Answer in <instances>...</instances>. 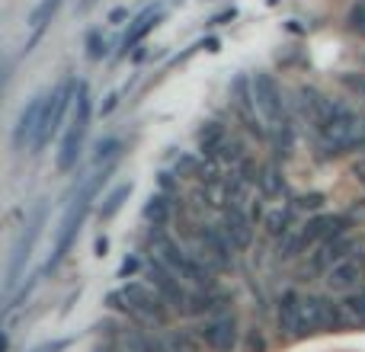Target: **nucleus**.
<instances>
[{
	"label": "nucleus",
	"mask_w": 365,
	"mask_h": 352,
	"mask_svg": "<svg viewBox=\"0 0 365 352\" xmlns=\"http://www.w3.org/2000/svg\"><path fill=\"white\" fill-rule=\"evenodd\" d=\"M106 301L113 311L125 314L128 321L141 323V327H164V323L170 321V304H167L158 291L145 289V285H138V282H128V285H122V289L109 291Z\"/></svg>",
	"instance_id": "nucleus-1"
},
{
	"label": "nucleus",
	"mask_w": 365,
	"mask_h": 352,
	"mask_svg": "<svg viewBox=\"0 0 365 352\" xmlns=\"http://www.w3.org/2000/svg\"><path fill=\"white\" fill-rule=\"evenodd\" d=\"M109 173H113V164H106V170H103V173H93V176H90V180L81 186L77 199L68 205V212H64V218H61V227H58L55 247H51V257H48V263H45V272L58 269V266H61V259L68 257L71 244H74L77 231H81L83 218H87V212H90V202H93L96 189H100L103 182H106V176H109Z\"/></svg>",
	"instance_id": "nucleus-2"
},
{
	"label": "nucleus",
	"mask_w": 365,
	"mask_h": 352,
	"mask_svg": "<svg viewBox=\"0 0 365 352\" xmlns=\"http://www.w3.org/2000/svg\"><path fill=\"white\" fill-rule=\"evenodd\" d=\"M317 147H321L327 157L365 151V115L353 113L346 103H336L334 119L317 132Z\"/></svg>",
	"instance_id": "nucleus-3"
},
{
	"label": "nucleus",
	"mask_w": 365,
	"mask_h": 352,
	"mask_svg": "<svg viewBox=\"0 0 365 352\" xmlns=\"http://www.w3.org/2000/svg\"><path fill=\"white\" fill-rule=\"evenodd\" d=\"M346 304H336L327 295H302V311H298V340L314 333H330V330L346 327Z\"/></svg>",
	"instance_id": "nucleus-4"
},
{
	"label": "nucleus",
	"mask_w": 365,
	"mask_h": 352,
	"mask_svg": "<svg viewBox=\"0 0 365 352\" xmlns=\"http://www.w3.org/2000/svg\"><path fill=\"white\" fill-rule=\"evenodd\" d=\"M151 244H154V257H158L164 266H170L180 279L192 282L195 289H212V285H215V279H212L215 269H212V266H205L199 257H195V253H186L177 240L158 234V237H151Z\"/></svg>",
	"instance_id": "nucleus-5"
},
{
	"label": "nucleus",
	"mask_w": 365,
	"mask_h": 352,
	"mask_svg": "<svg viewBox=\"0 0 365 352\" xmlns=\"http://www.w3.org/2000/svg\"><path fill=\"white\" fill-rule=\"evenodd\" d=\"M90 113H93L90 87L87 83H77V106H74V115H71L68 132H64L61 151H58V170L61 173L77 167V157H81V151H83V138H87V128H90Z\"/></svg>",
	"instance_id": "nucleus-6"
},
{
	"label": "nucleus",
	"mask_w": 365,
	"mask_h": 352,
	"mask_svg": "<svg viewBox=\"0 0 365 352\" xmlns=\"http://www.w3.org/2000/svg\"><path fill=\"white\" fill-rule=\"evenodd\" d=\"M71 100H77V83L74 81H61L48 96H45V109H42V125H38L36 145H32V154H38L58 132H61L64 113H68Z\"/></svg>",
	"instance_id": "nucleus-7"
},
{
	"label": "nucleus",
	"mask_w": 365,
	"mask_h": 352,
	"mask_svg": "<svg viewBox=\"0 0 365 352\" xmlns=\"http://www.w3.org/2000/svg\"><path fill=\"white\" fill-rule=\"evenodd\" d=\"M192 237H195V257H199L205 266H212L215 272L227 269V266L234 263V247L227 244V237L221 234V227L199 224Z\"/></svg>",
	"instance_id": "nucleus-8"
},
{
	"label": "nucleus",
	"mask_w": 365,
	"mask_h": 352,
	"mask_svg": "<svg viewBox=\"0 0 365 352\" xmlns=\"http://www.w3.org/2000/svg\"><path fill=\"white\" fill-rule=\"evenodd\" d=\"M199 336L205 340V346L212 352H234L237 349V340H240V330H237V317L234 311H221V314H212L202 321L199 327Z\"/></svg>",
	"instance_id": "nucleus-9"
},
{
	"label": "nucleus",
	"mask_w": 365,
	"mask_h": 352,
	"mask_svg": "<svg viewBox=\"0 0 365 352\" xmlns=\"http://www.w3.org/2000/svg\"><path fill=\"white\" fill-rule=\"evenodd\" d=\"M148 285H151L154 291H158L160 298H164L170 308H177V311H186L189 308V295L192 291H186V285L180 282V276L170 269V266H164L158 257L148 263Z\"/></svg>",
	"instance_id": "nucleus-10"
},
{
	"label": "nucleus",
	"mask_w": 365,
	"mask_h": 352,
	"mask_svg": "<svg viewBox=\"0 0 365 352\" xmlns=\"http://www.w3.org/2000/svg\"><path fill=\"white\" fill-rule=\"evenodd\" d=\"M42 221H45V205H38L36 212H32L29 224H26V234L16 240V250H13L10 266H6V291L16 289L19 276H23L26 263H29V257H32V247H36V237H38V231H42Z\"/></svg>",
	"instance_id": "nucleus-11"
},
{
	"label": "nucleus",
	"mask_w": 365,
	"mask_h": 352,
	"mask_svg": "<svg viewBox=\"0 0 365 352\" xmlns=\"http://www.w3.org/2000/svg\"><path fill=\"white\" fill-rule=\"evenodd\" d=\"M359 247H356V240L349 237V234H336V237H327L321 240V244L314 247V253H311V272H330L340 259H346L349 253H356Z\"/></svg>",
	"instance_id": "nucleus-12"
},
{
	"label": "nucleus",
	"mask_w": 365,
	"mask_h": 352,
	"mask_svg": "<svg viewBox=\"0 0 365 352\" xmlns=\"http://www.w3.org/2000/svg\"><path fill=\"white\" fill-rule=\"evenodd\" d=\"M42 109H45V96H32V100L26 103V109L19 113L16 128H13V147H16V151H32L38 125H42Z\"/></svg>",
	"instance_id": "nucleus-13"
},
{
	"label": "nucleus",
	"mask_w": 365,
	"mask_h": 352,
	"mask_svg": "<svg viewBox=\"0 0 365 352\" xmlns=\"http://www.w3.org/2000/svg\"><path fill=\"white\" fill-rule=\"evenodd\" d=\"M362 279H365V257H362V250L349 253L346 259H340V263L327 272V282H330V289H334V291H356V289H362Z\"/></svg>",
	"instance_id": "nucleus-14"
},
{
	"label": "nucleus",
	"mask_w": 365,
	"mask_h": 352,
	"mask_svg": "<svg viewBox=\"0 0 365 352\" xmlns=\"http://www.w3.org/2000/svg\"><path fill=\"white\" fill-rule=\"evenodd\" d=\"M221 234L227 237V244L234 247V253L237 250H247V247L253 244V221L250 214L244 212V208H225L221 212Z\"/></svg>",
	"instance_id": "nucleus-15"
},
{
	"label": "nucleus",
	"mask_w": 365,
	"mask_h": 352,
	"mask_svg": "<svg viewBox=\"0 0 365 352\" xmlns=\"http://www.w3.org/2000/svg\"><path fill=\"white\" fill-rule=\"evenodd\" d=\"M115 349L119 352H160V340H151L141 327L135 323H122V327H109Z\"/></svg>",
	"instance_id": "nucleus-16"
},
{
	"label": "nucleus",
	"mask_w": 365,
	"mask_h": 352,
	"mask_svg": "<svg viewBox=\"0 0 365 352\" xmlns=\"http://www.w3.org/2000/svg\"><path fill=\"white\" fill-rule=\"evenodd\" d=\"M227 295L225 291H218L212 285V289H199V291H192V295H189V314H221V311H227Z\"/></svg>",
	"instance_id": "nucleus-17"
},
{
	"label": "nucleus",
	"mask_w": 365,
	"mask_h": 352,
	"mask_svg": "<svg viewBox=\"0 0 365 352\" xmlns=\"http://www.w3.org/2000/svg\"><path fill=\"white\" fill-rule=\"evenodd\" d=\"M158 19H160V10H158V6H148L145 13H138V16L132 19V26H128V32L122 36V48H125V51L135 48V45H138L141 38H145L148 32L158 26Z\"/></svg>",
	"instance_id": "nucleus-18"
},
{
	"label": "nucleus",
	"mask_w": 365,
	"mask_h": 352,
	"mask_svg": "<svg viewBox=\"0 0 365 352\" xmlns=\"http://www.w3.org/2000/svg\"><path fill=\"white\" fill-rule=\"evenodd\" d=\"M298 311H302V295L298 291H285L282 301H279V327L292 340H298Z\"/></svg>",
	"instance_id": "nucleus-19"
},
{
	"label": "nucleus",
	"mask_w": 365,
	"mask_h": 352,
	"mask_svg": "<svg viewBox=\"0 0 365 352\" xmlns=\"http://www.w3.org/2000/svg\"><path fill=\"white\" fill-rule=\"evenodd\" d=\"M257 186H259V192H263L266 199H282L285 195V176H282V170H279L276 164H266V167H259Z\"/></svg>",
	"instance_id": "nucleus-20"
},
{
	"label": "nucleus",
	"mask_w": 365,
	"mask_h": 352,
	"mask_svg": "<svg viewBox=\"0 0 365 352\" xmlns=\"http://www.w3.org/2000/svg\"><path fill=\"white\" fill-rule=\"evenodd\" d=\"M145 221L151 227H164L167 224V218H170V199H167L164 192H158V195H151V199L145 202Z\"/></svg>",
	"instance_id": "nucleus-21"
},
{
	"label": "nucleus",
	"mask_w": 365,
	"mask_h": 352,
	"mask_svg": "<svg viewBox=\"0 0 365 352\" xmlns=\"http://www.w3.org/2000/svg\"><path fill=\"white\" fill-rule=\"evenodd\" d=\"M292 218H295V208H272V212L266 214V234H269V237H285V234L295 227Z\"/></svg>",
	"instance_id": "nucleus-22"
},
{
	"label": "nucleus",
	"mask_w": 365,
	"mask_h": 352,
	"mask_svg": "<svg viewBox=\"0 0 365 352\" xmlns=\"http://www.w3.org/2000/svg\"><path fill=\"white\" fill-rule=\"evenodd\" d=\"M227 135V128L221 125V122H205V125L199 128V135H195V141H199V151L202 157H208V154L218 147V141Z\"/></svg>",
	"instance_id": "nucleus-23"
},
{
	"label": "nucleus",
	"mask_w": 365,
	"mask_h": 352,
	"mask_svg": "<svg viewBox=\"0 0 365 352\" xmlns=\"http://www.w3.org/2000/svg\"><path fill=\"white\" fill-rule=\"evenodd\" d=\"M128 195H132V182H122V186H115L113 192H109L106 199H103V205H100V218H103V221H109L122 205H125Z\"/></svg>",
	"instance_id": "nucleus-24"
},
{
	"label": "nucleus",
	"mask_w": 365,
	"mask_h": 352,
	"mask_svg": "<svg viewBox=\"0 0 365 352\" xmlns=\"http://www.w3.org/2000/svg\"><path fill=\"white\" fill-rule=\"evenodd\" d=\"M160 352H202V346L192 333L177 330V333H170L167 340H160Z\"/></svg>",
	"instance_id": "nucleus-25"
},
{
	"label": "nucleus",
	"mask_w": 365,
	"mask_h": 352,
	"mask_svg": "<svg viewBox=\"0 0 365 352\" xmlns=\"http://www.w3.org/2000/svg\"><path fill=\"white\" fill-rule=\"evenodd\" d=\"M61 6V0H42V4L32 10V16H29V26H32V32H42L45 29V23H51V16H55V10Z\"/></svg>",
	"instance_id": "nucleus-26"
},
{
	"label": "nucleus",
	"mask_w": 365,
	"mask_h": 352,
	"mask_svg": "<svg viewBox=\"0 0 365 352\" xmlns=\"http://www.w3.org/2000/svg\"><path fill=\"white\" fill-rule=\"evenodd\" d=\"M346 314L353 317V321L365 323V285H362L359 291H353V295L346 298Z\"/></svg>",
	"instance_id": "nucleus-27"
},
{
	"label": "nucleus",
	"mask_w": 365,
	"mask_h": 352,
	"mask_svg": "<svg viewBox=\"0 0 365 352\" xmlns=\"http://www.w3.org/2000/svg\"><path fill=\"white\" fill-rule=\"evenodd\" d=\"M346 23H349V29H353L356 36H362V38H365V0L353 4V10H349Z\"/></svg>",
	"instance_id": "nucleus-28"
},
{
	"label": "nucleus",
	"mask_w": 365,
	"mask_h": 352,
	"mask_svg": "<svg viewBox=\"0 0 365 352\" xmlns=\"http://www.w3.org/2000/svg\"><path fill=\"white\" fill-rule=\"evenodd\" d=\"M115 151H119V138H106V141H100L96 145V164H103V160H113L115 157Z\"/></svg>",
	"instance_id": "nucleus-29"
},
{
	"label": "nucleus",
	"mask_w": 365,
	"mask_h": 352,
	"mask_svg": "<svg viewBox=\"0 0 365 352\" xmlns=\"http://www.w3.org/2000/svg\"><path fill=\"white\" fill-rule=\"evenodd\" d=\"M343 83H346L359 100H365V74H359V71H346V74H343Z\"/></svg>",
	"instance_id": "nucleus-30"
},
{
	"label": "nucleus",
	"mask_w": 365,
	"mask_h": 352,
	"mask_svg": "<svg viewBox=\"0 0 365 352\" xmlns=\"http://www.w3.org/2000/svg\"><path fill=\"white\" fill-rule=\"evenodd\" d=\"M71 343H74V340H71V336H58V340L38 343V346H36V349H29V352H64V349L71 346Z\"/></svg>",
	"instance_id": "nucleus-31"
},
{
	"label": "nucleus",
	"mask_w": 365,
	"mask_h": 352,
	"mask_svg": "<svg viewBox=\"0 0 365 352\" xmlns=\"http://www.w3.org/2000/svg\"><path fill=\"white\" fill-rule=\"evenodd\" d=\"M321 205H324V195L321 192H311V195H302V199H298L292 208H295V212H304V208H321Z\"/></svg>",
	"instance_id": "nucleus-32"
},
{
	"label": "nucleus",
	"mask_w": 365,
	"mask_h": 352,
	"mask_svg": "<svg viewBox=\"0 0 365 352\" xmlns=\"http://www.w3.org/2000/svg\"><path fill=\"white\" fill-rule=\"evenodd\" d=\"M87 45H90V51H87L90 58H103V55H106V42L100 38V32H90Z\"/></svg>",
	"instance_id": "nucleus-33"
},
{
	"label": "nucleus",
	"mask_w": 365,
	"mask_h": 352,
	"mask_svg": "<svg viewBox=\"0 0 365 352\" xmlns=\"http://www.w3.org/2000/svg\"><path fill=\"white\" fill-rule=\"evenodd\" d=\"M135 269H138V259H135V257H128V259H125V263H122L119 276H122V279H125V276H132V272H135Z\"/></svg>",
	"instance_id": "nucleus-34"
},
{
	"label": "nucleus",
	"mask_w": 365,
	"mask_h": 352,
	"mask_svg": "<svg viewBox=\"0 0 365 352\" xmlns=\"http://www.w3.org/2000/svg\"><path fill=\"white\" fill-rule=\"evenodd\" d=\"M125 16H128L125 10H113V13H109V23H119V19H125Z\"/></svg>",
	"instance_id": "nucleus-35"
}]
</instances>
